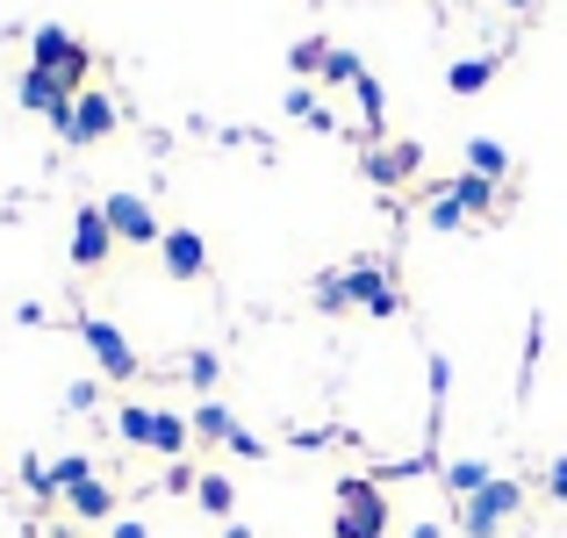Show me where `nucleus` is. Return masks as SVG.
<instances>
[{"label":"nucleus","mask_w":567,"mask_h":538,"mask_svg":"<svg viewBox=\"0 0 567 538\" xmlns=\"http://www.w3.org/2000/svg\"><path fill=\"white\" fill-rule=\"evenodd\" d=\"M488 482H496V467H488V459H445V488H453L460 503H467V496H482Z\"/></svg>","instance_id":"16"},{"label":"nucleus","mask_w":567,"mask_h":538,"mask_svg":"<svg viewBox=\"0 0 567 538\" xmlns=\"http://www.w3.org/2000/svg\"><path fill=\"white\" fill-rule=\"evenodd\" d=\"M109 538H152V525H144V517H115Z\"/></svg>","instance_id":"34"},{"label":"nucleus","mask_w":567,"mask_h":538,"mask_svg":"<svg viewBox=\"0 0 567 538\" xmlns=\"http://www.w3.org/2000/svg\"><path fill=\"white\" fill-rule=\"evenodd\" d=\"M317 108H323V101L309 94V86H295V94H288V115H302V123H309V115H317Z\"/></svg>","instance_id":"33"},{"label":"nucleus","mask_w":567,"mask_h":538,"mask_svg":"<svg viewBox=\"0 0 567 538\" xmlns=\"http://www.w3.org/2000/svg\"><path fill=\"white\" fill-rule=\"evenodd\" d=\"M503 72V51H482V58H460L453 72H445V94H482L488 80Z\"/></svg>","instance_id":"14"},{"label":"nucleus","mask_w":567,"mask_h":538,"mask_svg":"<svg viewBox=\"0 0 567 538\" xmlns=\"http://www.w3.org/2000/svg\"><path fill=\"white\" fill-rule=\"evenodd\" d=\"M503 8H511V14H532V8H539V0H503Z\"/></svg>","instance_id":"35"},{"label":"nucleus","mask_w":567,"mask_h":538,"mask_svg":"<svg viewBox=\"0 0 567 538\" xmlns=\"http://www.w3.org/2000/svg\"><path fill=\"white\" fill-rule=\"evenodd\" d=\"M323 58H331V43H323V37H302V43H295V51H288V65L317 80V72H323Z\"/></svg>","instance_id":"25"},{"label":"nucleus","mask_w":567,"mask_h":538,"mask_svg":"<svg viewBox=\"0 0 567 538\" xmlns=\"http://www.w3.org/2000/svg\"><path fill=\"white\" fill-rule=\"evenodd\" d=\"M158 259H166L173 280H208V245H202V230H166V237H158Z\"/></svg>","instance_id":"11"},{"label":"nucleus","mask_w":567,"mask_h":538,"mask_svg":"<svg viewBox=\"0 0 567 538\" xmlns=\"http://www.w3.org/2000/svg\"><path fill=\"white\" fill-rule=\"evenodd\" d=\"M230 453H237V459H266V438H251V431L237 424V431H230Z\"/></svg>","instance_id":"29"},{"label":"nucleus","mask_w":567,"mask_h":538,"mask_svg":"<svg viewBox=\"0 0 567 538\" xmlns=\"http://www.w3.org/2000/svg\"><path fill=\"white\" fill-rule=\"evenodd\" d=\"M152 402H123V410H115V438L123 445H152Z\"/></svg>","instance_id":"20"},{"label":"nucleus","mask_w":567,"mask_h":538,"mask_svg":"<svg viewBox=\"0 0 567 538\" xmlns=\"http://www.w3.org/2000/svg\"><path fill=\"white\" fill-rule=\"evenodd\" d=\"M445 194H453L467 216H496V201H503L496 179H482V173H467V166H460V179H445Z\"/></svg>","instance_id":"13"},{"label":"nucleus","mask_w":567,"mask_h":538,"mask_svg":"<svg viewBox=\"0 0 567 538\" xmlns=\"http://www.w3.org/2000/svg\"><path fill=\"white\" fill-rule=\"evenodd\" d=\"M360 72H367L360 58H352V51H338V43H331V58H323V72H317V80H323V86H352Z\"/></svg>","instance_id":"24"},{"label":"nucleus","mask_w":567,"mask_h":538,"mask_svg":"<svg viewBox=\"0 0 567 538\" xmlns=\"http://www.w3.org/2000/svg\"><path fill=\"white\" fill-rule=\"evenodd\" d=\"M65 517H80V525H115V488L101 482V474H94V482H80L65 496Z\"/></svg>","instance_id":"12"},{"label":"nucleus","mask_w":567,"mask_h":538,"mask_svg":"<svg viewBox=\"0 0 567 538\" xmlns=\"http://www.w3.org/2000/svg\"><path fill=\"white\" fill-rule=\"evenodd\" d=\"M72 266L80 273H101V266L115 259V230H109V216H101V201H86V208H72Z\"/></svg>","instance_id":"9"},{"label":"nucleus","mask_w":567,"mask_h":538,"mask_svg":"<svg viewBox=\"0 0 567 538\" xmlns=\"http://www.w3.org/2000/svg\"><path fill=\"white\" fill-rule=\"evenodd\" d=\"M410 538H445V531H439V525H416V531H410Z\"/></svg>","instance_id":"37"},{"label":"nucleus","mask_w":567,"mask_h":538,"mask_svg":"<svg viewBox=\"0 0 567 538\" xmlns=\"http://www.w3.org/2000/svg\"><path fill=\"white\" fill-rule=\"evenodd\" d=\"M94 402H101L94 381H72V387H65V410H94Z\"/></svg>","instance_id":"30"},{"label":"nucleus","mask_w":567,"mask_h":538,"mask_svg":"<svg viewBox=\"0 0 567 538\" xmlns=\"http://www.w3.org/2000/svg\"><path fill=\"white\" fill-rule=\"evenodd\" d=\"M360 166H367V179H374V187H402V179L424 173V144H416V137H381L374 152L360 158Z\"/></svg>","instance_id":"10"},{"label":"nucleus","mask_w":567,"mask_h":538,"mask_svg":"<svg viewBox=\"0 0 567 538\" xmlns=\"http://www.w3.org/2000/svg\"><path fill=\"white\" fill-rule=\"evenodd\" d=\"M194 503H202L208 517H223V525H230V510H237V482H230V474H202V482H194Z\"/></svg>","instance_id":"18"},{"label":"nucleus","mask_w":567,"mask_h":538,"mask_svg":"<svg viewBox=\"0 0 567 538\" xmlns=\"http://www.w3.org/2000/svg\"><path fill=\"white\" fill-rule=\"evenodd\" d=\"M317 309L346 317V309H367V317H395L402 294H395V273L381 259H352L346 273H323L317 280Z\"/></svg>","instance_id":"1"},{"label":"nucleus","mask_w":567,"mask_h":538,"mask_svg":"<svg viewBox=\"0 0 567 538\" xmlns=\"http://www.w3.org/2000/svg\"><path fill=\"white\" fill-rule=\"evenodd\" d=\"M187 424H194V438H208V445H230V431H237V416H230V410H223V402H202V410H194V416H187Z\"/></svg>","instance_id":"21"},{"label":"nucleus","mask_w":567,"mask_h":538,"mask_svg":"<svg viewBox=\"0 0 567 538\" xmlns=\"http://www.w3.org/2000/svg\"><path fill=\"white\" fill-rule=\"evenodd\" d=\"M381 531H388V496H381V482L346 474V482H338V538H381Z\"/></svg>","instance_id":"3"},{"label":"nucleus","mask_w":567,"mask_h":538,"mask_svg":"<svg viewBox=\"0 0 567 538\" xmlns=\"http://www.w3.org/2000/svg\"><path fill=\"white\" fill-rule=\"evenodd\" d=\"M29 65H37V72H58V80L80 94L86 72H94V51H86L65 22H43V29H29Z\"/></svg>","instance_id":"2"},{"label":"nucleus","mask_w":567,"mask_h":538,"mask_svg":"<svg viewBox=\"0 0 567 538\" xmlns=\"http://www.w3.org/2000/svg\"><path fill=\"white\" fill-rule=\"evenodd\" d=\"M14 101H22L29 115H43V123H51L58 137H65V130H72V101H80V94H72V86L58 80V72H37V65H29L22 80H14Z\"/></svg>","instance_id":"5"},{"label":"nucleus","mask_w":567,"mask_h":538,"mask_svg":"<svg viewBox=\"0 0 567 538\" xmlns=\"http://www.w3.org/2000/svg\"><path fill=\"white\" fill-rule=\"evenodd\" d=\"M223 538H251V531H245V525H237V517H230V525H223Z\"/></svg>","instance_id":"36"},{"label":"nucleus","mask_w":567,"mask_h":538,"mask_svg":"<svg viewBox=\"0 0 567 538\" xmlns=\"http://www.w3.org/2000/svg\"><path fill=\"white\" fill-rule=\"evenodd\" d=\"M187 445H194V424H187V416H173V410H158L152 416V453L187 459Z\"/></svg>","instance_id":"15"},{"label":"nucleus","mask_w":567,"mask_h":538,"mask_svg":"<svg viewBox=\"0 0 567 538\" xmlns=\"http://www.w3.org/2000/svg\"><path fill=\"white\" fill-rule=\"evenodd\" d=\"M101 216H109L115 245H158V237H166V223H158V208L144 201V194H130V187H115L109 201H101Z\"/></svg>","instance_id":"7"},{"label":"nucleus","mask_w":567,"mask_h":538,"mask_svg":"<svg viewBox=\"0 0 567 538\" xmlns=\"http://www.w3.org/2000/svg\"><path fill=\"white\" fill-rule=\"evenodd\" d=\"M115 123H123V108H115V94H101V86H80V101H72V130L65 144L72 152H86V144H109Z\"/></svg>","instance_id":"8"},{"label":"nucleus","mask_w":567,"mask_h":538,"mask_svg":"<svg viewBox=\"0 0 567 538\" xmlns=\"http://www.w3.org/2000/svg\"><path fill=\"white\" fill-rule=\"evenodd\" d=\"M187 381L202 387V395H216V381H223V359H216V352H187Z\"/></svg>","instance_id":"26"},{"label":"nucleus","mask_w":567,"mask_h":538,"mask_svg":"<svg viewBox=\"0 0 567 538\" xmlns=\"http://www.w3.org/2000/svg\"><path fill=\"white\" fill-rule=\"evenodd\" d=\"M194 482H202V474H194V467H187V459H181V467H173V474H166V496H194Z\"/></svg>","instance_id":"31"},{"label":"nucleus","mask_w":567,"mask_h":538,"mask_svg":"<svg viewBox=\"0 0 567 538\" xmlns=\"http://www.w3.org/2000/svg\"><path fill=\"white\" fill-rule=\"evenodd\" d=\"M467 173H482V179H511V152H503L496 137H467Z\"/></svg>","instance_id":"17"},{"label":"nucleus","mask_w":567,"mask_h":538,"mask_svg":"<svg viewBox=\"0 0 567 538\" xmlns=\"http://www.w3.org/2000/svg\"><path fill=\"white\" fill-rule=\"evenodd\" d=\"M352 94H360V123H367V137L381 144V123H388V94H381V80H374V72H360V80H352Z\"/></svg>","instance_id":"19"},{"label":"nucleus","mask_w":567,"mask_h":538,"mask_svg":"<svg viewBox=\"0 0 567 538\" xmlns=\"http://www.w3.org/2000/svg\"><path fill=\"white\" fill-rule=\"evenodd\" d=\"M546 496H554V503H567V453L554 459V467H546Z\"/></svg>","instance_id":"32"},{"label":"nucleus","mask_w":567,"mask_h":538,"mask_svg":"<svg viewBox=\"0 0 567 538\" xmlns=\"http://www.w3.org/2000/svg\"><path fill=\"white\" fill-rule=\"evenodd\" d=\"M445 395H453V359L431 352V410H439V416H445ZM439 416H431V424H439Z\"/></svg>","instance_id":"27"},{"label":"nucleus","mask_w":567,"mask_h":538,"mask_svg":"<svg viewBox=\"0 0 567 538\" xmlns=\"http://www.w3.org/2000/svg\"><path fill=\"white\" fill-rule=\"evenodd\" d=\"M80 338H86V352H94V366L109 373V381H137V373H144L137 345H130V338L115 331L109 317H80Z\"/></svg>","instance_id":"6"},{"label":"nucleus","mask_w":567,"mask_h":538,"mask_svg":"<svg viewBox=\"0 0 567 538\" xmlns=\"http://www.w3.org/2000/svg\"><path fill=\"white\" fill-rule=\"evenodd\" d=\"M424 223H431V230H460V223H467V208H460L445 187H431V201H424Z\"/></svg>","instance_id":"23"},{"label":"nucleus","mask_w":567,"mask_h":538,"mask_svg":"<svg viewBox=\"0 0 567 538\" xmlns=\"http://www.w3.org/2000/svg\"><path fill=\"white\" fill-rule=\"evenodd\" d=\"M22 488L37 503H58V482H51V467H43V459H22Z\"/></svg>","instance_id":"28"},{"label":"nucleus","mask_w":567,"mask_h":538,"mask_svg":"<svg viewBox=\"0 0 567 538\" xmlns=\"http://www.w3.org/2000/svg\"><path fill=\"white\" fill-rule=\"evenodd\" d=\"M51 482H58V503H65L80 482H94V459H86V453H58L51 459Z\"/></svg>","instance_id":"22"},{"label":"nucleus","mask_w":567,"mask_h":538,"mask_svg":"<svg viewBox=\"0 0 567 538\" xmlns=\"http://www.w3.org/2000/svg\"><path fill=\"white\" fill-rule=\"evenodd\" d=\"M517 510H525V488L496 474V482H488L482 496H467V503H460V531H467V538H496V531L511 525Z\"/></svg>","instance_id":"4"}]
</instances>
